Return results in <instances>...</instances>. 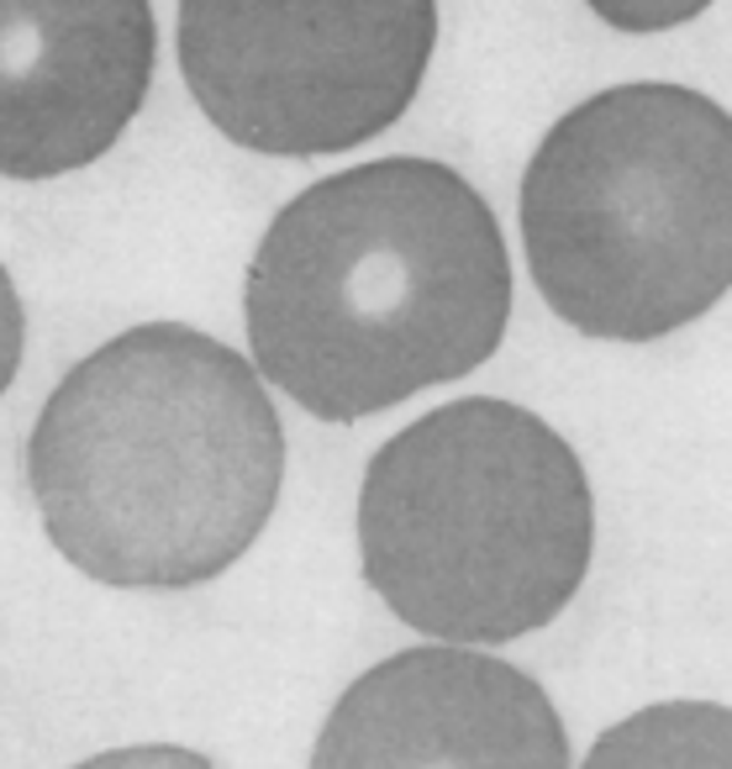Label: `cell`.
I'll use <instances>...</instances> for the list:
<instances>
[{"label":"cell","mask_w":732,"mask_h":769,"mask_svg":"<svg viewBox=\"0 0 732 769\" xmlns=\"http://www.w3.org/2000/svg\"><path fill=\"white\" fill-rule=\"evenodd\" d=\"M248 359L322 422L464 380L512 322V253L437 159H369L279 206L243 284Z\"/></svg>","instance_id":"1"},{"label":"cell","mask_w":732,"mask_h":769,"mask_svg":"<svg viewBox=\"0 0 732 769\" xmlns=\"http://www.w3.org/2000/svg\"><path fill=\"white\" fill-rule=\"evenodd\" d=\"M285 427L248 353L142 322L85 353L42 401L27 486L69 565L117 590H190L258 543Z\"/></svg>","instance_id":"2"},{"label":"cell","mask_w":732,"mask_h":769,"mask_svg":"<svg viewBox=\"0 0 732 769\" xmlns=\"http://www.w3.org/2000/svg\"><path fill=\"white\" fill-rule=\"evenodd\" d=\"M595 553L591 475L537 411L458 396L375 448L358 486L364 580L433 643L548 628Z\"/></svg>","instance_id":"3"},{"label":"cell","mask_w":732,"mask_h":769,"mask_svg":"<svg viewBox=\"0 0 732 769\" xmlns=\"http://www.w3.org/2000/svg\"><path fill=\"white\" fill-rule=\"evenodd\" d=\"M516 222L558 322L653 343L732 290V117L706 90L627 80L564 111L522 169Z\"/></svg>","instance_id":"4"},{"label":"cell","mask_w":732,"mask_h":769,"mask_svg":"<svg viewBox=\"0 0 732 769\" xmlns=\"http://www.w3.org/2000/svg\"><path fill=\"white\" fill-rule=\"evenodd\" d=\"M437 0H179L175 53L206 122L269 159H327L406 117Z\"/></svg>","instance_id":"5"},{"label":"cell","mask_w":732,"mask_h":769,"mask_svg":"<svg viewBox=\"0 0 732 769\" xmlns=\"http://www.w3.org/2000/svg\"><path fill=\"white\" fill-rule=\"evenodd\" d=\"M311 769H570V732L527 669L485 648H400L337 696Z\"/></svg>","instance_id":"6"},{"label":"cell","mask_w":732,"mask_h":769,"mask_svg":"<svg viewBox=\"0 0 732 769\" xmlns=\"http://www.w3.org/2000/svg\"><path fill=\"white\" fill-rule=\"evenodd\" d=\"M154 0H0V180L96 163L148 101Z\"/></svg>","instance_id":"7"},{"label":"cell","mask_w":732,"mask_h":769,"mask_svg":"<svg viewBox=\"0 0 732 769\" xmlns=\"http://www.w3.org/2000/svg\"><path fill=\"white\" fill-rule=\"evenodd\" d=\"M580 769H732V707L659 701L601 732Z\"/></svg>","instance_id":"8"},{"label":"cell","mask_w":732,"mask_h":769,"mask_svg":"<svg viewBox=\"0 0 732 769\" xmlns=\"http://www.w3.org/2000/svg\"><path fill=\"white\" fill-rule=\"evenodd\" d=\"M595 17L616 27V32H670V27H685L695 21L712 0H585Z\"/></svg>","instance_id":"9"},{"label":"cell","mask_w":732,"mask_h":769,"mask_svg":"<svg viewBox=\"0 0 732 769\" xmlns=\"http://www.w3.org/2000/svg\"><path fill=\"white\" fill-rule=\"evenodd\" d=\"M75 769H217L206 753L196 749H175V743H142V749H111L96 753Z\"/></svg>","instance_id":"10"},{"label":"cell","mask_w":732,"mask_h":769,"mask_svg":"<svg viewBox=\"0 0 732 769\" xmlns=\"http://www.w3.org/2000/svg\"><path fill=\"white\" fill-rule=\"evenodd\" d=\"M21 338H27V322H21V296L11 274L0 269V396H6V384L17 380L21 369Z\"/></svg>","instance_id":"11"}]
</instances>
